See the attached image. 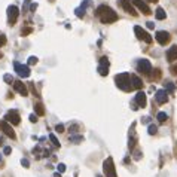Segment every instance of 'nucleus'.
<instances>
[{
  "label": "nucleus",
  "mask_w": 177,
  "mask_h": 177,
  "mask_svg": "<svg viewBox=\"0 0 177 177\" xmlns=\"http://www.w3.org/2000/svg\"><path fill=\"white\" fill-rule=\"evenodd\" d=\"M131 3L136 6V8H139V11H142L144 15H150L152 14V11H150V8L143 2V0H131Z\"/></svg>",
  "instance_id": "ddd939ff"
},
{
  "label": "nucleus",
  "mask_w": 177,
  "mask_h": 177,
  "mask_svg": "<svg viewBox=\"0 0 177 177\" xmlns=\"http://www.w3.org/2000/svg\"><path fill=\"white\" fill-rule=\"evenodd\" d=\"M34 113L37 116H43L45 115V107L42 103H36L34 104Z\"/></svg>",
  "instance_id": "412c9836"
},
{
  "label": "nucleus",
  "mask_w": 177,
  "mask_h": 177,
  "mask_svg": "<svg viewBox=\"0 0 177 177\" xmlns=\"http://www.w3.org/2000/svg\"><path fill=\"white\" fill-rule=\"evenodd\" d=\"M5 121L9 122L11 125H19V122H21L19 113H18L17 110H9V112L5 115Z\"/></svg>",
  "instance_id": "0eeeda50"
},
{
  "label": "nucleus",
  "mask_w": 177,
  "mask_h": 177,
  "mask_svg": "<svg viewBox=\"0 0 177 177\" xmlns=\"http://www.w3.org/2000/svg\"><path fill=\"white\" fill-rule=\"evenodd\" d=\"M30 122H37V115H36V113H31V115H30Z\"/></svg>",
  "instance_id": "ea45409f"
},
{
  "label": "nucleus",
  "mask_w": 177,
  "mask_h": 177,
  "mask_svg": "<svg viewBox=\"0 0 177 177\" xmlns=\"http://www.w3.org/2000/svg\"><path fill=\"white\" fill-rule=\"evenodd\" d=\"M118 5L124 9L125 12H128V14H131L133 17H137L139 14H137V11L134 9V5L129 2V0H118Z\"/></svg>",
  "instance_id": "6e6552de"
},
{
  "label": "nucleus",
  "mask_w": 177,
  "mask_h": 177,
  "mask_svg": "<svg viewBox=\"0 0 177 177\" xmlns=\"http://www.w3.org/2000/svg\"><path fill=\"white\" fill-rule=\"evenodd\" d=\"M147 2H150V3H158V0H147Z\"/></svg>",
  "instance_id": "a18cd8bd"
},
{
  "label": "nucleus",
  "mask_w": 177,
  "mask_h": 177,
  "mask_svg": "<svg viewBox=\"0 0 177 177\" xmlns=\"http://www.w3.org/2000/svg\"><path fill=\"white\" fill-rule=\"evenodd\" d=\"M54 177H61V173H58V171H57V173L54 174Z\"/></svg>",
  "instance_id": "c03bdc74"
},
{
  "label": "nucleus",
  "mask_w": 177,
  "mask_h": 177,
  "mask_svg": "<svg viewBox=\"0 0 177 177\" xmlns=\"http://www.w3.org/2000/svg\"><path fill=\"white\" fill-rule=\"evenodd\" d=\"M14 69L17 71V74L19 77H22V79H25V77H28L30 76V66H27V64H21V63H18L15 61L14 63Z\"/></svg>",
  "instance_id": "20e7f679"
},
{
  "label": "nucleus",
  "mask_w": 177,
  "mask_h": 177,
  "mask_svg": "<svg viewBox=\"0 0 177 177\" xmlns=\"http://www.w3.org/2000/svg\"><path fill=\"white\" fill-rule=\"evenodd\" d=\"M85 14H87V9L85 8H82V6H79L76 11H74V15L77 18H84L85 17Z\"/></svg>",
  "instance_id": "393cba45"
},
{
  "label": "nucleus",
  "mask_w": 177,
  "mask_h": 177,
  "mask_svg": "<svg viewBox=\"0 0 177 177\" xmlns=\"http://www.w3.org/2000/svg\"><path fill=\"white\" fill-rule=\"evenodd\" d=\"M14 88H15V91H17L19 95H22V97H27V95H28V89L24 85V82H21V80H15V82H14Z\"/></svg>",
  "instance_id": "4468645a"
},
{
  "label": "nucleus",
  "mask_w": 177,
  "mask_h": 177,
  "mask_svg": "<svg viewBox=\"0 0 177 177\" xmlns=\"http://www.w3.org/2000/svg\"><path fill=\"white\" fill-rule=\"evenodd\" d=\"M18 17H19V9L15 5H11L8 8V21H9V25H14L17 22Z\"/></svg>",
  "instance_id": "423d86ee"
},
{
  "label": "nucleus",
  "mask_w": 177,
  "mask_h": 177,
  "mask_svg": "<svg viewBox=\"0 0 177 177\" xmlns=\"http://www.w3.org/2000/svg\"><path fill=\"white\" fill-rule=\"evenodd\" d=\"M147 133H149L150 136L156 134V133H158V126H156L155 124H150V125H149V128H147Z\"/></svg>",
  "instance_id": "bb28decb"
},
{
  "label": "nucleus",
  "mask_w": 177,
  "mask_h": 177,
  "mask_svg": "<svg viewBox=\"0 0 177 177\" xmlns=\"http://www.w3.org/2000/svg\"><path fill=\"white\" fill-rule=\"evenodd\" d=\"M0 129H2L8 137H11V139H15V137H17V134H15L12 125L9 124V122H6V121H2V122H0Z\"/></svg>",
  "instance_id": "9d476101"
},
{
  "label": "nucleus",
  "mask_w": 177,
  "mask_h": 177,
  "mask_svg": "<svg viewBox=\"0 0 177 177\" xmlns=\"http://www.w3.org/2000/svg\"><path fill=\"white\" fill-rule=\"evenodd\" d=\"M70 131H71V134H73V133H77V131H79V125L77 124H71Z\"/></svg>",
  "instance_id": "e433bc0d"
},
{
  "label": "nucleus",
  "mask_w": 177,
  "mask_h": 177,
  "mask_svg": "<svg viewBox=\"0 0 177 177\" xmlns=\"http://www.w3.org/2000/svg\"><path fill=\"white\" fill-rule=\"evenodd\" d=\"M3 80H5V82H6V84H9V85H11V84H14V82H15V80H14V76H12V74H11V73H6V74H5V76H3Z\"/></svg>",
  "instance_id": "a878e982"
},
{
  "label": "nucleus",
  "mask_w": 177,
  "mask_h": 177,
  "mask_svg": "<svg viewBox=\"0 0 177 177\" xmlns=\"http://www.w3.org/2000/svg\"><path fill=\"white\" fill-rule=\"evenodd\" d=\"M155 39H156V42H158L159 45H165V43H168V42H170L171 36H170V33H168V31H164V30H161V31H156Z\"/></svg>",
  "instance_id": "f8f14e48"
},
{
  "label": "nucleus",
  "mask_w": 177,
  "mask_h": 177,
  "mask_svg": "<svg viewBox=\"0 0 177 177\" xmlns=\"http://www.w3.org/2000/svg\"><path fill=\"white\" fill-rule=\"evenodd\" d=\"M80 6H82V8H85V9H87V8H89V6H94V5H92V2H91V0H84V2H82V5H80Z\"/></svg>",
  "instance_id": "2f4dec72"
},
{
  "label": "nucleus",
  "mask_w": 177,
  "mask_h": 177,
  "mask_svg": "<svg viewBox=\"0 0 177 177\" xmlns=\"http://www.w3.org/2000/svg\"><path fill=\"white\" fill-rule=\"evenodd\" d=\"M146 25H147V28H149V30H153V28H155V22H152V21H147V24H146Z\"/></svg>",
  "instance_id": "58836bf2"
},
{
  "label": "nucleus",
  "mask_w": 177,
  "mask_h": 177,
  "mask_svg": "<svg viewBox=\"0 0 177 177\" xmlns=\"http://www.w3.org/2000/svg\"><path fill=\"white\" fill-rule=\"evenodd\" d=\"M5 45H6V36L0 33V46H5Z\"/></svg>",
  "instance_id": "f704fd0d"
},
{
  "label": "nucleus",
  "mask_w": 177,
  "mask_h": 177,
  "mask_svg": "<svg viewBox=\"0 0 177 177\" xmlns=\"http://www.w3.org/2000/svg\"><path fill=\"white\" fill-rule=\"evenodd\" d=\"M3 153H5V155H11V153H12V147H11V146H6V147L3 149Z\"/></svg>",
  "instance_id": "4c0bfd02"
},
{
  "label": "nucleus",
  "mask_w": 177,
  "mask_h": 177,
  "mask_svg": "<svg viewBox=\"0 0 177 177\" xmlns=\"http://www.w3.org/2000/svg\"><path fill=\"white\" fill-rule=\"evenodd\" d=\"M171 74H177V66H171Z\"/></svg>",
  "instance_id": "37998d69"
},
{
  "label": "nucleus",
  "mask_w": 177,
  "mask_h": 177,
  "mask_svg": "<svg viewBox=\"0 0 177 177\" xmlns=\"http://www.w3.org/2000/svg\"><path fill=\"white\" fill-rule=\"evenodd\" d=\"M177 60V45L170 46V49L167 51V61L168 63H173Z\"/></svg>",
  "instance_id": "f3484780"
},
{
  "label": "nucleus",
  "mask_w": 177,
  "mask_h": 177,
  "mask_svg": "<svg viewBox=\"0 0 177 177\" xmlns=\"http://www.w3.org/2000/svg\"><path fill=\"white\" fill-rule=\"evenodd\" d=\"M136 103H137V106H140V107H146L147 98H146V94H144L143 91H139V92L136 94Z\"/></svg>",
  "instance_id": "a211bd4d"
},
{
  "label": "nucleus",
  "mask_w": 177,
  "mask_h": 177,
  "mask_svg": "<svg viewBox=\"0 0 177 177\" xmlns=\"http://www.w3.org/2000/svg\"><path fill=\"white\" fill-rule=\"evenodd\" d=\"M137 70L140 71V73L149 74L150 70H152V64H150V61H149V60H146V58L139 60V61H137Z\"/></svg>",
  "instance_id": "1a4fd4ad"
},
{
  "label": "nucleus",
  "mask_w": 177,
  "mask_h": 177,
  "mask_svg": "<svg viewBox=\"0 0 177 177\" xmlns=\"http://www.w3.org/2000/svg\"><path fill=\"white\" fill-rule=\"evenodd\" d=\"M155 18H156V19H165V18H167L165 11H164L162 8H158V9L155 11Z\"/></svg>",
  "instance_id": "4be33fe9"
},
{
  "label": "nucleus",
  "mask_w": 177,
  "mask_h": 177,
  "mask_svg": "<svg viewBox=\"0 0 177 177\" xmlns=\"http://www.w3.org/2000/svg\"><path fill=\"white\" fill-rule=\"evenodd\" d=\"M156 119H158V122H159V124H164V122L168 119V115H167L165 112H159V113L156 115Z\"/></svg>",
  "instance_id": "b1692460"
},
{
  "label": "nucleus",
  "mask_w": 177,
  "mask_h": 177,
  "mask_svg": "<svg viewBox=\"0 0 177 177\" xmlns=\"http://www.w3.org/2000/svg\"><path fill=\"white\" fill-rule=\"evenodd\" d=\"M164 89H165L167 92L173 94V92L176 91V85H174L173 82H170V80H165V82H164Z\"/></svg>",
  "instance_id": "aec40b11"
},
{
  "label": "nucleus",
  "mask_w": 177,
  "mask_h": 177,
  "mask_svg": "<svg viewBox=\"0 0 177 177\" xmlns=\"http://www.w3.org/2000/svg\"><path fill=\"white\" fill-rule=\"evenodd\" d=\"M115 84L119 89H122L125 92L133 91V84H131V74L129 73H119L115 76Z\"/></svg>",
  "instance_id": "f03ea898"
},
{
  "label": "nucleus",
  "mask_w": 177,
  "mask_h": 177,
  "mask_svg": "<svg viewBox=\"0 0 177 177\" xmlns=\"http://www.w3.org/2000/svg\"><path fill=\"white\" fill-rule=\"evenodd\" d=\"M134 128H136V124L131 125V129H129V142H128V147H129L131 152L134 150V147H136V144H137V136H136Z\"/></svg>",
  "instance_id": "2eb2a0df"
},
{
  "label": "nucleus",
  "mask_w": 177,
  "mask_h": 177,
  "mask_svg": "<svg viewBox=\"0 0 177 177\" xmlns=\"http://www.w3.org/2000/svg\"><path fill=\"white\" fill-rule=\"evenodd\" d=\"M55 131H57V133H64V125L63 124H57L55 125Z\"/></svg>",
  "instance_id": "473e14b6"
},
{
  "label": "nucleus",
  "mask_w": 177,
  "mask_h": 177,
  "mask_svg": "<svg viewBox=\"0 0 177 177\" xmlns=\"http://www.w3.org/2000/svg\"><path fill=\"white\" fill-rule=\"evenodd\" d=\"M155 98H156V103L164 104V103L168 101V92H167L165 89H158L156 94H155Z\"/></svg>",
  "instance_id": "dca6fc26"
},
{
  "label": "nucleus",
  "mask_w": 177,
  "mask_h": 177,
  "mask_svg": "<svg viewBox=\"0 0 177 177\" xmlns=\"http://www.w3.org/2000/svg\"><path fill=\"white\" fill-rule=\"evenodd\" d=\"M0 161H2V155H0Z\"/></svg>",
  "instance_id": "8fccbe9b"
},
{
  "label": "nucleus",
  "mask_w": 177,
  "mask_h": 177,
  "mask_svg": "<svg viewBox=\"0 0 177 177\" xmlns=\"http://www.w3.org/2000/svg\"><path fill=\"white\" fill-rule=\"evenodd\" d=\"M21 165H22L24 168H28V167H30V162H28L27 158H22V159H21Z\"/></svg>",
  "instance_id": "72a5a7b5"
},
{
  "label": "nucleus",
  "mask_w": 177,
  "mask_h": 177,
  "mask_svg": "<svg viewBox=\"0 0 177 177\" xmlns=\"http://www.w3.org/2000/svg\"><path fill=\"white\" fill-rule=\"evenodd\" d=\"M2 57H3V55H2V52H0V58H2Z\"/></svg>",
  "instance_id": "de8ad7c7"
},
{
  "label": "nucleus",
  "mask_w": 177,
  "mask_h": 177,
  "mask_svg": "<svg viewBox=\"0 0 177 177\" xmlns=\"http://www.w3.org/2000/svg\"><path fill=\"white\" fill-rule=\"evenodd\" d=\"M97 177H103V176H100V174H98V176H97Z\"/></svg>",
  "instance_id": "09e8293b"
},
{
  "label": "nucleus",
  "mask_w": 177,
  "mask_h": 177,
  "mask_svg": "<svg viewBox=\"0 0 177 177\" xmlns=\"http://www.w3.org/2000/svg\"><path fill=\"white\" fill-rule=\"evenodd\" d=\"M36 9H37V3H31V5H30V11L34 12Z\"/></svg>",
  "instance_id": "79ce46f5"
},
{
  "label": "nucleus",
  "mask_w": 177,
  "mask_h": 177,
  "mask_svg": "<svg viewBox=\"0 0 177 177\" xmlns=\"http://www.w3.org/2000/svg\"><path fill=\"white\" fill-rule=\"evenodd\" d=\"M109 67H110L109 58H107V57H101V58H100V64H98V73H100L101 76H107Z\"/></svg>",
  "instance_id": "9b49d317"
},
{
  "label": "nucleus",
  "mask_w": 177,
  "mask_h": 177,
  "mask_svg": "<svg viewBox=\"0 0 177 177\" xmlns=\"http://www.w3.org/2000/svg\"><path fill=\"white\" fill-rule=\"evenodd\" d=\"M49 140H51V143L54 144V147H60L61 144H60V142L57 140V137L54 136V134H49Z\"/></svg>",
  "instance_id": "cd10ccee"
},
{
  "label": "nucleus",
  "mask_w": 177,
  "mask_h": 177,
  "mask_svg": "<svg viewBox=\"0 0 177 177\" xmlns=\"http://www.w3.org/2000/svg\"><path fill=\"white\" fill-rule=\"evenodd\" d=\"M131 84H133V88L134 89H140L143 87V80L139 76H136V74H131Z\"/></svg>",
  "instance_id": "6ab92c4d"
},
{
  "label": "nucleus",
  "mask_w": 177,
  "mask_h": 177,
  "mask_svg": "<svg viewBox=\"0 0 177 177\" xmlns=\"http://www.w3.org/2000/svg\"><path fill=\"white\" fill-rule=\"evenodd\" d=\"M69 140H70L71 143H74V144H79V143L84 142V137H82V136H76V134H71Z\"/></svg>",
  "instance_id": "5701e85b"
},
{
  "label": "nucleus",
  "mask_w": 177,
  "mask_h": 177,
  "mask_svg": "<svg viewBox=\"0 0 177 177\" xmlns=\"http://www.w3.org/2000/svg\"><path fill=\"white\" fill-rule=\"evenodd\" d=\"M31 31H33V28H31V27H25V28H22V30H21V34L22 36H28Z\"/></svg>",
  "instance_id": "c85d7f7f"
},
{
  "label": "nucleus",
  "mask_w": 177,
  "mask_h": 177,
  "mask_svg": "<svg viewBox=\"0 0 177 177\" xmlns=\"http://www.w3.org/2000/svg\"><path fill=\"white\" fill-rule=\"evenodd\" d=\"M134 33L137 36V39H140V40L146 42V43H150V42H152V36L149 34L144 28H142L140 25H136V27H134Z\"/></svg>",
  "instance_id": "39448f33"
},
{
  "label": "nucleus",
  "mask_w": 177,
  "mask_h": 177,
  "mask_svg": "<svg viewBox=\"0 0 177 177\" xmlns=\"http://www.w3.org/2000/svg\"><path fill=\"white\" fill-rule=\"evenodd\" d=\"M95 14L100 17V21H101L103 24H112V22H115V21L118 19V14H116L112 8L106 6V5H100V6L97 8Z\"/></svg>",
  "instance_id": "f257e3e1"
},
{
  "label": "nucleus",
  "mask_w": 177,
  "mask_h": 177,
  "mask_svg": "<svg viewBox=\"0 0 177 177\" xmlns=\"http://www.w3.org/2000/svg\"><path fill=\"white\" fill-rule=\"evenodd\" d=\"M37 61H39V58L33 55V57H30V58H28V64H27V66H33V64H37Z\"/></svg>",
  "instance_id": "c756f323"
},
{
  "label": "nucleus",
  "mask_w": 177,
  "mask_h": 177,
  "mask_svg": "<svg viewBox=\"0 0 177 177\" xmlns=\"http://www.w3.org/2000/svg\"><path fill=\"white\" fill-rule=\"evenodd\" d=\"M28 87H30V89H31V92H33V95H36V97H39V94H37V89H36L34 84H33V82H30V84H28Z\"/></svg>",
  "instance_id": "7c9ffc66"
},
{
  "label": "nucleus",
  "mask_w": 177,
  "mask_h": 177,
  "mask_svg": "<svg viewBox=\"0 0 177 177\" xmlns=\"http://www.w3.org/2000/svg\"><path fill=\"white\" fill-rule=\"evenodd\" d=\"M57 168H58V173H61V174L66 171V165H64V164H58V165H57Z\"/></svg>",
  "instance_id": "c9c22d12"
},
{
  "label": "nucleus",
  "mask_w": 177,
  "mask_h": 177,
  "mask_svg": "<svg viewBox=\"0 0 177 177\" xmlns=\"http://www.w3.org/2000/svg\"><path fill=\"white\" fill-rule=\"evenodd\" d=\"M2 143H3V137L0 136V144H2Z\"/></svg>",
  "instance_id": "49530a36"
},
{
  "label": "nucleus",
  "mask_w": 177,
  "mask_h": 177,
  "mask_svg": "<svg viewBox=\"0 0 177 177\" xmlns=\"http://www.w3.org/2000/svg\"><path fill=\"white\" fill-rule=\"evenodd\" d=\"M103 171H104L106 177H118L116 170H115V164H113V158H112V156H109L107 159H104V162H103Z\"/></svg>",
  "instance_id": "7ed1b4c3"
},
{
  "label": "nucleus",
  "mask_w": 177,
  "mask_h": 177,
  "mask_svg": "<svg viewBox=\"0 0 177 177\" xmlns=\"http://www.w3.org/2000/svg\"><path fill=\"white\" fill-rule=\"evenodd\" d=\"M150 121H152V119H150L149 116H144V118H143V119H142V122H143V124H149Z\"/></svg>",
  "instance_id": "a19ab883"
}]
</instances>
